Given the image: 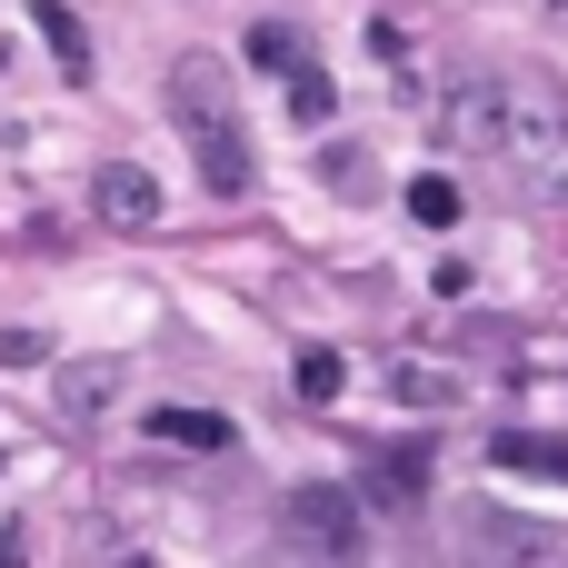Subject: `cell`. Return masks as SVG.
Instances as JSON below:
<instances>
[{"label": "cell", "mask_w": 568, "mask_h": 568, "mask_svg": "<svg viewBox=\"0 0 568 568\" xmlns=\"http://www.w3.org/2000/svg\"><path fill=\"white\" fill-rule=\"evenodd\" d=\"M170 120H180L200 180H210L220 200H240V190H250V130H240V80H230L220 50H180V60H170Z\"/></svg>", "instance_id": "obj_1"}, {"label": "cell", "mask_w": 568, "mask_h": 568, "mask_svg": "<svg viewBox=\"0 0 568 568\" xmlns=\"http://www.w3.org/2000/svg\"><path fill=\"white\" fill-rule=\"evenodd\" d=\"M489 90H499V140H489V150H499L529 190H559L568 180V90L549 70H499Z\"/></svg>", "instance_id": "obj_2"}, {"label": "cell", "mask_w": 568, "mask_h": 568, "mask_svg": "<svg viewBox=\"0 0 568 568\" xmlns=\"http://www.w3.org/2000/svg\"><path fill=\"white\" fill-rule=\"evenodd\" d=\"M290 539H310L320 559H359V499L349 489H329V479H310V489H290Z\"/></svg>", "instance_id": "obj_3"}, {"label": "cell", "mask_w": 568, "mask_h": 568, "mask_svg": "<svg viewBox=\"0 0 568 568\" xmlns=\"http://www.w3.org/2000/svg\"><path fill=\"white\" fill-rule=\"evenodd\" d=\"M90 210L110 230H160V180L130 170V160H110V170H90Z\"/></svg>", "instance_id": "obj_4"}, {"label": "cell", "mask_w": 568, "mask_h": 568, "mask_svg": "<svg viewBox=\"0 0 568 568\" xmlns=\"http://www.w3.org/2000/svg\"><path fill=\"white\" fill-rule=\"evenodd\" d=\"M469 568H559V549H549V529H529V519H479V529H469Z\"/></svg>", "instance_id": "obj_5"}, {"label": "cell", "mask_w": 568, "mask_h": 568, "mask_svg": "<svg viewBox=\"0 0 568 568\" xmlns=\"http://www.w3.org/2000/svg\"><path fill=\"white\" fill-rule=\"evenodd\" d=\"M489 469H509V479H549V489H568V439H539V429H499V439H489Z\"/></svg>", "instance_id": "obj_6"}, {"label": "cell", "mask_w": 568, "mask_h": 568, "mask_svg": "<svg viewBox=\"0 0 568 568\" xmlns=\"http://www.w3.org/2000/svg\"><path fill=\"white\" fill-rule=\"evenodd\" d=\"M439 140H449V150H489V140H499V90H489V80H459L449 110H439Z\"/></svg>", "instance_id": "obj_7"}, {"label": "cell", "mask_w": 568, "mask_h": 568, "mask_svg": "<svg viewBox=\"0 0 568 568\" xmlns=\"http://www.w3.org/2000/svg\"><path fill=\"white\" fill-rule=\"evenodd\" d=\"M30 20H40V40H50L60 80H90V30H80V10H70V0H30Z\"/></svg>", "instance_id": "obj_8"}, {"label": "cell", "mask_w": 568, "mask_h": 568, "mask_svg": "<svg viewBox=\"0 0 568 568\" xmlns=\"http://www.w3.org/2000/svg\"><path fill=\"white\" fill-rule=\"evenodd\" d=\"M150 439H170V449H230V419L220 409H150Z\"/></svg>", "instance_id": "obj_9"}, {"label": "cell", "mask_w": 568, "mask_h": 568, "mask_svg": "<svg viewBox=\"0 0 568 568\" xmlns=\"http://www.w3.org/2000/svg\"><path fill=\"white\" fill-rule=\"evenodd\" d=\"M359 489H369L379 509H419V499H429V469H419L409 449H389V459H369V479H359Z\"/></svg>", "instance_id": "obj_10"}, {"label": "cell", "mask_w": 568, "mask_h": 568, "mask_svg": "<svg viewBox=\"0 0 568 568\" xmlns=\"http://www.w3.org/2000/svg\"><path fill=\"white\" fill-rule=\"evenodd\" d=\"M250 70H280V80H290V70H310V50H300V30H280V20H260V30H250Z\"/></svg>", "instance_id": "obj_11"}, {"label": "cell", "mask_w": 568, "mask_h": 568, "mask_svg": "<svg viewBox=\"0 0 568 568\" xmlns=\"http://www.w3.org/2000/svg\"><path fill=\"white\" fill-rule=\"evenodd\" d=\"M409 220L449 230V220H459V190H449V180H409Z\"/></svg>", "instance_id": "obj_12"}, {"label": "cell", "mask_w": 568, "mask_h": 568, "mask_svg": "<svg viewBox=\"0 0 568 568\" xmlns=\"http://www.w3.org/2000/svg\"><path fill=\"white\" fill-rule=\"evenodd\" d=\"M339 349H300V399H339Z\"/></svg>", "instance_id": "obj_13"}, {"label": "cell", "mask_w": 568, "mask_h": 568, "mask_svg": "<svg viewBox=\"0 0 568 568\" xmlns=\"http://www.w3.org/2000/svg\"><path fill=\"white\" fill-rule=\"evenodd\" d=\"M409 399H419V409H449L459 379H439V369H399V409H409Z\"/></svg>", "instance_id": "obj_14"}, {"label": "cell", "mask_w": 568, "mask_h": 568, "mask_svg": "<svg viewBox=\"0 0 568 568\" xmlns=\"http://www.w3.org/2000/svg\"><path fill=\"white\" fill-rule=\"evenodd\" d=\"M50 359V329H0V369H40Z\"/></svg>", "instance_id": "obj_15"}, {"label": "cell", "mask_w": 568, "mask_h": 568, "mask_svg": "<svg viewBox=\"0 0 568 568\" xmlns=\"http://www.w3.org/2000/svg\"><path fill=\"white\" fill-rule=\"evenodd\" d=\"M290 110H300V120H329V80H320V70H290Z\"/></svg>", "instance_id": "obj_16"}, {"label": "cell", "mask_w": 568, "mask_h": 568, "mask_svg": "<svg viewBox=\"0 0 568 568\" xmlns=\"http://www.w3.org/2000/svg\"><path fill=\"white\" fill-rule=\"evenodd\" d=\"M260 568H349V559H320L310 539H280V549H270V559H260Z\"/></svg>", "instance_id": "obj_17"}, {"label": "cell", "mask_w": 568, "mask_h": 568, "mask_svg": "<svg viewBox=\"0 0 568 568\" xmlns=\"http://www.w3.org/2000/svg\"><path fill=\"white\" fill-rule=\"evenodd\" d=\"M0 568H20V529H0Z\"/></svg>", "instance_id": "obj_18"}, {"label": "cell", "mask_w": 568, "mask_h": 568, "mask_svg": "<svg viewBox=\"0 0 568 568\" xmlns=\"http://www.w3.org/2000/svg\"><path fill=\"white\" fill-rule=\"evenodd\" d=\"M120 568H150V559H120Z\"/></svg>", "instance_id": "obj_19"}, {"label": "cell", "mask_w": 568, "mask_h": 568, "mask_svg": "<svg viewBox=\"0 0 568 568\" xmlns=\"http://www.w3.org/2000/svg\"><path fill=\"white\" fill-rule=\"evenodd\" d=\"M559 10H568V0H559Z\"/></svg>", "instance_id": "obj_20"}]
</instances>
